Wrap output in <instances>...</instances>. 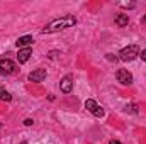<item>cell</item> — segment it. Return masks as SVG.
Wrapping results in <instances>:
<instances>
[{
  "label": "cell",
  "mask_w": 146,
  "mask_h": 144,
  "mask_svg": "<svg viewBox=\"0 0 146 144\" xmlns=\"http://www.w3.org/2000/svg\"><path fill=\"white\" fill-rule=\"evenodd\" d=\"M60 88H61L63 93H70V92H72L73 90V76L72 75L63 76V80L60 81Z\"/></svg>",
  "instance_id": "cell-7"
},
{
  "label": "cell",
  "mask_w": 146,
  "mask_h": 144,
  "mask_svg": "<svg viewBox=\"0 0 146 144\" xmlns=\"http://www.w3.org/2000/svg\"><path fill=\"white\" fill-rule=\"evenodd\" d=\"M126 112H131V114H136V112H138V107H136L134 104H133V105H127V107H126Z\"/></svg>",
  "instance_id": "cell-12"
},
{
  "label": "cell",
  "mask_w": 146,
  "mask_h": 144,
  "mask_svg": "<svg viewBox=\"0 0 146 144\" xmlns=\"http://www.w3.org/2000/svg\"><path fill=\"white\" fill-rule=\"evenodd\" d=\"M15 71H17V65L12 59H9V58H2L0 59V75L2 76H10Z\"/></svg>",
  "instance_id": "cell-3"
},
{
  "label": "cell",
  "mask_w": 146,
  "mask_h": 144,
  "mask_svg": "<svg viewBox=\"0 0 146 144\" xmlns=\"http://www.w3.org/2000/svg\"><path fill=\"white\" fill-rule=\"evenodd\" d=\"M114 22H115L117 27H126L127 22H129V17H127V14H117L115 19H114Z\"/></svg>",
  "instance_id": "cell-10"
},
{
  "label": "cell",
  "mask_w": 146,
  "mask_h": 144,
  "mask_svg": "<svg viewBox=\"0 0 146 144\" xmlns=\"http://www.w3.org/2000/svg\"><path fill=\"white\" fill-rule=\"evenodd\" d=\"M115 78H117V81L121 85H126V87H129L133 83V75L127 71V70H122V68L115 71Z\"/></svg>",
  "instance_id": "cell-5"
},
{
  "label": "cell",
  "mask_w": 146,
  "mask_h": 144,
  "mask_svg": "<svg viewBox=\"0 0 146 144\" xmlns=\"http://www.w3.org/2000/svg\"><path fill=\"white\" fill-rule=\"evenodd\" d=\"M29 81H34V83H41L44 78H46V68H37L34 71L29 73Z\"/></svg>",
  "instance_id": "cell-6"
},
{
  "label": "cell",
  "mask_w": 146,
  "mask_h": 144,
  "mask_svg": "<svg viewBox=\"0 0 146 144\" xmlns=\"http://www.w3.org/2000/svg\"><path fill=\"white\" fill-rule=\"evenodd\" d=\"M24 124H26V126H33V124H34V120H33V119H26V120H24Z\"/></svg>",
  "instance_id": "cell-14"
},
{
  "label": "cell",
  "mask_w": 146,
  "mask_h": 144,
  "mask_svg": "<svg viewBox=\"0 0 146 144\" xmlns=\"http://www.w3.org/2000/svg\"><path fill=\"white\" fill-rule=\"evenodd\" d=\"M139 56H141V59H143V61H146V49H145V51H141V54H139Z\"/></svg>",
  "instance_id": "cell-15"
},
{
  "label": "cell",
  "mask_w": 146,
  "mask_h": 144,
  "mask_svg": "<svg viewBox=\"0 0 146 144\" xmlns=\"http://www.w3.org/2000/svg\"><path fill=\"white\" fill-rule=\"evenodd\" d=\"M85 108H87L92 115H95V117H104V108L100 107L94 98H87V100H85Z\"/></svg>",
  "instance_id": "cell-4"
},
{
  "label": "cell",
  "mask_w": 146,
  "mask_h": 144,
  "mask_svg": "<svg viewBox=\"0 0 146 144\" xmlns=\"http://www.w3.org/2000/svg\"><path fill=\"white\" fill-rule=\"evenodd\" d=\"M139 54H141L139 46H138V44H131V46L122 48V49L119 51V59H121V61H133V59H136Z\"/></svg>",
  "instance_id": "cell-2"
},
{
  "label": "cell",
  "mask_w": 146,
  "mask_h": 144,
  "mask_svg": "<svg viewBox=\"0 0 146 144\" xmlns=\"http://www.w3.org/2000/svg\"><path fill=\"white\" fill-rule=\"evenodd\" d=\"M109 144H122V143H119V141H115V139H112Z\"/></svg>",
  "instance_id": "cell-16"
},
{
  "label": "cell",
  "mask_w": 146,
  "mask_h": 144,
  "mask_svg": "<svg viewBox=\"0 0 146 144\" xmlns=\"http://www.w3.org/2000/svg\"><path fill=\"white\" fill-rule=\"evenodd\" d=\"M0 127H2V126H0Z\"/></svg>",
  "instance_id": "cell-19"
},
{
  "label": "cell",
  "mask_w": 146,
  "mask_h": 144,
  "mask_svg": "<svg viewBox=\"0 0 146 144\" xmlns=\"http://www.w3.org/2000/svg\"><path fill=\"white\" fill-rule=\"evenodd\" d=\"M31 54H33V49H31V48H22V49H19V54H17L19 65H24V63L31 58Z\"/></svg>",
  "instance_id": "cell-8"
},
{
  "label": "cell",
  "mask_w": 146,
  "mask_h": 144,
  "mask_svg": "<svg viewBox=\"0 0 146 144\" xmlns=\"http://www.w3.org/2000/svg\"><path fill=\"white\" fill-rule=\"evenodd\" d=\"M143 22H145V24H146V15H145V17H143Z\"/></svg>",
  "instance_id": "cell-17"
},
{
  "label": "cell",
  "mask_w": 146,
  "mask_h": 144,
  "mask_svg": "<svg viewBox=\"0 0 146 144\" xmlns=\"http://www.w3.org/2000/svg\"><path fill=\"white\" fill-rule=\"evenodd\" d=\"M22 144H27V143H22Z\"/></svg>",
  "instance_id": "cell-18"
},
{
  "label": "cell",
  "mask_w": 146,
  "mask_h": 144,
  "mask_svg": "<svg viewBox=\"0 0 146 144\" xmlns=\"http://www.w3.org/2000/svg\"><path fill=\"white\" fill-rule=\"evenodd\" d=\"M0 100H5V102H10L12 100V95L7 90H3L2 87H0Z\"/></svg>",
  "instance_id": "cell-11"
},
{
  "label": "cell",
  "mask_w": 146,
  "mask_h": 144,
  "mask_svg": "<svg viewBox=\"0 0 146 144\" xmlns=\"http://www.w3.org/2000/svg\"><path fill=\"white\" fill-rule=\"evenodd\" d=\"M33 42H34L33 36H22V37H19V39L15 41V44H17L19 49H22V48H29Z\"/></svg>",
  "instance_id": "cell-9"
},
{
  "label": "cell",
  "mask_w": 146,
  "mask_h": 144,
  "mask_svg": "<svg viewBox=\"0 0 146 144\" xmlns=\"http://www.w3.org/2000/svg\"><path fill=\"white\" fill-rule=\"evenodd\" d=\"M75 24H76V19H75L73 15H63V17L54 19V20H51L49 24H46L41 32H42V34H54V32L65 31V29H68V27H73Z\"/></svg>",
  "instance_id": "cell-1"
},
{
  "label": "cell",
  "mask_w": 146,
  "mask_h": 144,
  "mask_svg": "<svg viewBox=\"0 0 146 144\" xmlns=\"http://www.w3.org/2000/svg\"><path fill=\"white\" fill-rule=\"evenodd\" d=\"M119 5H121L122 9H134V7H136L134 2H131V3H119Z\"/></svg>",
  "instance_id": "cell-13"
}]
</instances>
